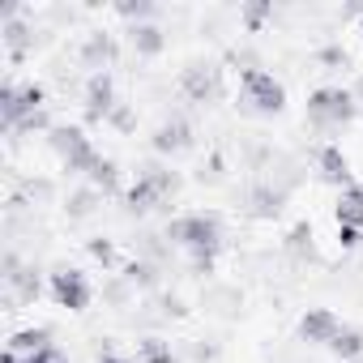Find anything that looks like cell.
I'll list each match as a JSON object with an SVG mask.
<instances>
[{
	"label": "cell",
	"mask_w": 363,
	"mask_h": 363,
	"mask_svg": "<svg viewBox=\"0 0 363 363\" xmlns=\"http://www.w3.org/2000/svg\"><path fill=\"white\" fill-rule=\"evenodd\" d=\"M167 235H171L179 248H189V252H193V265H197V269H210L214 248L223 244V227H218V218H214V214H206V210L179 214V218L167 227Z\"/></svg>",
	"instance_id": "6da1fadb"
},
{
	"label": "cell",
	"mask_w": 363,
	"mask_h": 363,
	"mask_svg": "<svg viewBox=\"0 0 363 363\" xmlns=\"http://www.w3.org/2000/svg\"><path fill=\"white\" fill-rule=\"evenodd\" d=\"M240 86H244V103L257 116H278L286 107V86L274 73H265V69H244L240 73Z\"/></svg>",
	"instance_id": "7a4b0ae2"
},
{
	"label": "cell",
	"mask_w": 363,
	"mask_h": 363,
	"mask_svg": "<svg viewBox=\"0 0 363 363\" xmlns=\"http://www.w3.org/2000/svg\"><path fill=\"white\" fill-rule=\"evenodd\" d=\"M354 94L342 90V86H320L308 94V120L312 124H325V128H337L346 120H354Z\"/></svg>",
	"instance_id": "3957f363"
},
{
	"label": "cell",
	"mask_w": 363,
	"mask_h": 363,
	"mask_svg": "<svg viewBox=\"0 0 363 363\" xmlns=\"http://www.w3.org/2000/svg\"><path fill=\"white\" fill-rule=\"evenodd\" d=\"M48 137H52V150L60 154V162H65L69 171H82V175H86V171H90V167L103 158V154L90 145V137H86L77 124H56Z\"/></svg>",
	"instance_id": "277c9868"
},
{
	"label": "cell",
	"mask_w": 363,
	"mask_h": 363,
	"mask_svg": "<svg viewBox=\"0 0 363 363\" xmlns=\"http://www.w3.org/2000/svg\"><path fill=\"white\" fill-rule=\"evenodd\" d=\"M43 86L39 82H30V86H18V82H5L0 86V120H5V128L13 133L26 116H35V111H43Z\"/></svg>",
	"instance_id": "5b68a950"
},
{
	"label": "cell",
	"mask_w": 363,
	"mask_h": 363,
	"mask_svg": "<svg viewBox=\"0 0 363 363\" xmlns=\"http://www.w3.org/2000/svg\"><path fill=\"white\" fill-rule=\"evenodd\" d=\"M52 295L69 312H86L90 308V282H86L82 269H56L52 274Z\"/></svg>",
	"instance_id": "8992f818"
},
{
	"label": "cell",
	"mask_w": 363,
	"mask_h": 363,
	"mask_svg": "<svg viewBox=\"0 0 363 363\" xmlns=\"http://www.w3.org/2000/svg\"><path fill=\"white\" fill-rule=\"evenodd\" d=\"M116 111V90H111V73H90L86 82V124H99Z\"/></svg>",
	"instance_id": "52a82bcc"
},
{
	"label": "cell",
	"mask_w": 363,
	"mask_h": 363,
	"mask_svg": "<svg viewBox=\"0 0 363 363\" xmlns=\"http://www.w3.org/2000/svg\"><path fill=\"white\" fill-rule=\"evenodd\" d=\"M342 333V320L329 312V308H308L299 316V337L303 342H316V346H329L333 337Z\"/></svg>",
	"instance_id": "ba28073f"
},
{
	"label": "cell",
	"mask_w": 363,
	"mask_h": 363,
	"mask_svg": "<svg viewBox=\"0 0 363 363\" xmlns=\"http://www.w3.org/2000/svg\"><path fill=\"white\" fill-rule=\"evenodd\" d=\"M150 145H154V154H179V150H189L193 145V128L179 120V116H171V120H162L158 128H154V137H150Z\"/></svg>",
	"instance_id": "9c48e42d"
},
{
	"label": "cell",
	"mask_w": 363,
	"mask_h": 363,
	"mask_svg": "<svg viewBox=\"0 0 363 363\" xmlns=\"http://www.w3.org/2000/svg\"><path fill=\"white\" fill-rule=\"evenodd\" d=\"M316 167H320V175L329 179V184H346V179H350V162H346L342 145H333V141L316 150Z\"/></svg>",
	"instance_id": "30bf717a"
},
{
	"label": "cell",
	"mask_w": 363,
	"mask_h": 363,
	"mask_svg": "<svg viewBox=\"0 0 363 363\" xmlns=\"http://www.w3.org/2000/svg\"><path fill=\"white\" fill-rule=\"evenodd\" d=\"M333 214H337V227H359V231H363V189H359V184L342 189Z\"/></svg>",
	"instance_id": "8fae6325"
},
{
	"label": "cell",
	"mask_w": 363,
	"mask_h": 363,
	"mask_svg": "<svg viewBox=\"0 0 363 363\" xmlns=\"http://www.w3.org/2000/svg\"><path fill=\"white\" fill-rule=\"evenodd\" d=\"M128 43H133V52H137V56H158V52L167 48L162 30H158L154 22H141V26H133V30H128Z\"/></svg>",
	"instance_id": "7c38bea8"
},
{
	"label": "cell",
	"mask_w": 363,
	"mask_h": 363,
	"mask_svg": "<svg viewBox=\"0 0 363 363\" xmlns=\"http://www.w3.org/2000/svg\"><path fill=\"white\" fill-rule=\"evenodd\" d=\"M48 346H56V342H52V329H43V325H39V329H18V333L9 337V350H18V354H26V359L39 354V350H48Z\"/></svg>",
	"instance_id": "4fadbf2b"
},
{
	"label": "cell",
	"mask_w": 363,
	"mask_h": 363,
	"mask_svg": "<svg viewBox=\"0 0 363 363\" xmlns=\"http://www.w3.org/2000/svg\"><path fill=\"white\" fill-rule=\"evenodd\" d=\"M111 56H116V48H111V39H107V35H90V39H86V48H82V65H86V69H94V73H107L103 65H107Z\"/></svg>",
	"instance_id": "5bb4252c"
},
{
	"label": "cell",
	"mask_w": 363,
	"mask_h": 363,
	"mask_svg": "<svg viewBox=\"0 0 363 363\" xmlns=\"http://www.w3.org/2000/svg\"><path fill=\"white\" fill-rule=\"evenodd\" d=\"M184 94H189L193 103H206V99L214 94V69H206V65H193V69L184 73Z\"/></svg>",
	"instance_id": "9a60e30c"
},
{
	"label": "cell",
	"mask_w": 363,
	"mask_h": 363,
	"mask_svg": "<svg viewBox=\"0 0 363 363\" xmlns=\"http://www.w3.org/2000/svg\"><path fill=\"white\" fill-rule=\"evenodd\" d=\"M329 350H333L342 363H359V359H363V333L350 329V325H342V333L329 342Z\"/></svg>",
	"instance_id": "2e32d148"
},
{
	"label": "cell",
	"mask_w": 363,
	"mask_h": 363,
	"mask_svg": "<svg viewBox=\"0 0 363 363\" xmlns=\"http://www.w3.org/2000/svg\"><path fill=\"white\" fill-rule=\"evenodd\" d=\"M86 184H90V189H99L103 197H107V193H116V184H120V171H116V162H111V158H99V162L86 171Z\"/></svg>",
	"instance_id": "e0dca14e"
},
{
	"label": "cell",
	"mask_w": 363,
	"mask_h": 363,
	"mask_svg": "<svg viewBox=\"0 0 363 363\" xmlns=\"http://www.w3.org/2000/svg\"><path fill=\"white\" fill-rule=\"evenodd\" d=\"M99 201H103V193H99V189H90V184H86V189H77V193H73V197H69V201H65V210H69V218H90V214H94V206H99Z\"/></svg>",
	"instance_id": "ac0fdd59"
},
{
	"label": "cell",
	"mask_w": 363,
	"mask_h": 363,
	"mask_svg": "<svg viewBox=\"0 0 363 363\" xmlns=\"http://www.w3.org/2000/svg\"><path fill=\"white\" fill-rule=\"evenodd\" d=\"M5 48H9L13 60H22L26 48H30V30H26L22 22H13V18H9V26H5Z\"/></svg>",
	"instance_id": "d6986e66"
},
{
	"label": "cell",
	"mask_w": 363,
	"mask_h": 363,
	"mask_svg": "<svg viewBox=\"0 0 363 363\" xmlns=\"http://www.w3.org/2000/svg\"><path fill=\"white\" fill-rule=\"evenodd\" d=\"M278 210H282V193L278 189H252V214L274 218Z\"/></svg>",
	"instance_id": "ffe728a7"
},
{
	"label": "cell",
	"mask_w": 363,
	"mask_h": 363,
	"mask_svg": "<svg viewBox=\"0 0 363 363\" xmlns=\"http://www.w3.org/2000/svg\"><path fill=\"white\" fill-rule=\"evenodd\" d=\"M137 354H141V363H179L162 337H145V342L137 346Z\"/></svg>",
	"instance_id": "44dd1931"
},
{
	"label": "cell",
	"mask_w": 363,
	"mask_h": 363,
	"mask_svg": "<svg viewBox=\"0 0 363 363\" xmlns=\"http://www.w3.org/2000/svg\"><path fill=\"white\" fill-rule=\"evenodd\" d=\"M124 278L133 282V286H158V269L150 265V261H133V265H124Z\"/></svg>",
	"instance_id": "7402d4cb"
},
{
	"label": "cell",
	"mask_w": 363,
	"mask_h": 363,
	"mask_svg": "<svg viewBox=\"0 0 363 363\" xmlns=\"http://www.w3.org/2000/svg\"><path fill=\"white\" fill-rule=\"evenodd\" d=\"M86 252H90L94 261H103V265H111V261H116V244H111V240H103V235H99V240H90V244H86Z\"/></svg>",
	"instance_id": "603a6c76"
},
{
	"label": "cell",
	"mask_w": 363,
	"mask_h": 363,
	"mask_svg": "<svg viewBox=\"0 0 363 363\" xmlns=\"http://www.w3.org/2000/svg\"><path fill=\"white\" fill-rule=\"evenodd\" d=\"M269 13H274V5H248V9H244V22H248V30H261Z\"/></svg>",
	"instance_id": "cb8c5ba5"
},
{
	"label": "cell",
	"mask_w": 363,
	"mask_h": 363,
	"mask_svg": "<svg viewBox=\"0 0 363 363\" xmlns=\"http://www.w3.org/2000/svg\"><path fill=\"white\" fill-rule=\"evenodd\" d=\"M107 124H116V128H120V133H128V128H133V124H137V116H133V111H128V107H120V103H116V111H111V116H107Z\"/></svg>",
	"instance_id": "d4e9b609"
},
{
	"label": "cell",
	"mask_w": 363,
	"mask_h": 363,
	"mask_svg": "<svg viewBox=\"0 0 363 363\" xmlns=\"http://www.w3.org/2000/svg\"><path fill=\"white\" fill-rule=\"evenodd\" d=\"M26 363H69V359H65V350H60V346H48V350H39V354H30Z\"/></svg>",
	"instance_id": "484cf974"
},
{
	"label": "cell",
	"mask_w": 363,
	"mask_h": 363,
	"mask_svg": "<svg viewBox=\"0 0 363 363\" xmlns=\"http://www.w3.org/2000/svg\"><path fill=\"white\" fill-rule=\"evenodd\" d=\"M337 240H342V248H359L363 244V231L359 227H337Z\"/></svg>",
	"instance_id": "4316f807"
},
{
	"label": "cell",
	"mask_w": 363,
	"mask_h": 363,
	"mask_svg": "<svg viewBox=\"0 0 363 363\" xmlns=\"http://www.w3.org/2000/svg\"><path fill=\"white\" fill-rule=\"evenodd\" d=\"M320 60H325V65H346V52H342V48H325Z\"/></svg>",
	"instance_id": "83f0119b"
},
{
	"label": "cell",
	"mask_w": 363,
	"mask_h": 363,
	"mask_svg": "<svg viewBox=\"0 0 363 363\" xmlns=\"http://www.w3.org/2000/svg\"><path fill=\"white\" fill-rule=\"evenodd\" d=\"M99 363H137V359H124V354H116V350H103Z\"/></svg>",
	"instance_id": "f1b7e54d"
},
{
	"label": "cell",
	"mask_w": 363,
	"mask_h": 363,
	"mask_svg": "<svg viewBox=\"0 0 363 363\" xmlns=\"http://www.w3.org/2000/svg\"><path fill=\"white\" fill-rule=\"evenodd\" d=\"M359 30H363V13H359Z\"/></svg>",
	"instance_id": "f546056e"
},
{
	"label": "cell",
	"mask_w": 363,
	"mask_h": 363,
	"mask_svg": "<svg viewBox=\"0 0 363 363\" xmlns=\"http://www.w3.org/2000/svg\"><path fill=\"white\" fill-rule=\"evenodd\" d=\"M359 189H363V184H359Z\"/></svg>",
	"instance_id": "4dcf8cb0"
}]
</instances>
